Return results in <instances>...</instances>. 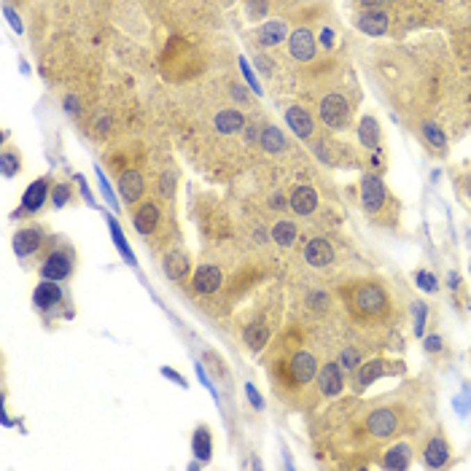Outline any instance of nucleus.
Masks as SVG:
<instances>
[{
	"instance_id": "nucleus-46",
	"label": "nucleus",
	"mask_w": 471,
	"mask_h": 471,
	"mask_svg": "<svg viewBox=\"0 0 471 471\" xmlns=\"http://www.w3.org/2000/svg\"><path fill=\"white\" fill-rule=\"evenodd\" d=\"M76 184L81 186V194L86 197V202H89L92 207H97V202H95V197H92V191H89V186H86V181H83L81 175H76Z\"/></svg>"
},
{
	"instance_id": "nucleus-5",
	"label": "nucleus",
	"mask_w": 471,
	"mask_h": 471,
	"mask_svg": "<svg viewBox=\"0 0 471 471\" xmlns=\"http://www.w3.org/2000/svg\"><path fill=\"white\" fill-rule=\"evenodd\" d=\"M49 243H51V237H49L46 226L41 224L22 226V229L14 232V237H11V248H14V253H17L19 262H30L33 256H38L41 250H46Z\"/></svg>"
},
{
	"instance_id": "nucleus-26",
	"label": "nucleus",
	"mask_w": 471,
	"mask_h": 471,
	"mask_svg": "<svg viewBox=\"0 0 471 471\" xmlns=\"http://www.w3.org/2000/svg\"><path fill=\"white\" fill-rule=\"evenodd\" d=\"M358 141H361L364 148H369V151L380 148V122H377L374 116H364V119L358 122Z\"/></svg>"
},
{
	"instance_id": "nucleus-55",
	"label": "nucleus",
	"mask_w": 471,
	"mask_h": 471,
	"mask_svg": "<svg viewBox=\"0 0 471 471\" xmlns=\"http://www.w3.org/2000/svg\"><path fill=\"white\" fill-rule=\"evenodd\" d=\"M469 269H471V262H469Z\"/></svg>"
},
{
	"instance_id": "nucleus-53",
	"label": "nucleus",
	"mask_w": 471,
	"mask_h": 471,
	"mask_svg": "<svg viewBox=\"0 0 471 471\" xmlns=\"http://www.w3.org/2000/svg\"><path fill=\"white\" fill-rule=\"evenodd\" d=\"M361 3H364L367 8H380V6L385 3V0H361Z\"/></svg>"
},
{
	"instance_id": "nucleus-39",
	"label": "nucleus",
	"mask_w": 471,
	"mask_h": 471,
	"mask_svg": "<svg viewBox=\"0 0 471 471\" xmlns=\"http://www.w3.org/2000/svg\"><path fill=\"white\" fill-rule=\"evenodd\" d=\"M240 70H243V76H246L248 86H250V89H253L256 95H262V86H259V81H256V73L250 70V65H248L246 57H240Z\"/></svg>"
},
{
	"instance_id": "nucleus-20",
	"label": "nucleus",
	"mask_w": 471,
	"mask_h": 471,
	"mask_svg": "<svg viewBox=\"0 0 471 471\" xmlns=\"http://www.w3.org/2000/svg\"><path fill=\"white\" fill-rule=\"evenodd\" d=\"M286 124H288V129H291L296 138H302V141H308L310 135L315 132L312 116H310L302 105H291V108H286Z\"/></svg>"
},
{
	"instance_id": "nucleus-25",
	"label": "nucleus",
	"mask_w": 471,
	"mask_h": 471,
	"mask_svg": "<svg viewBox=\"0 0 471 471\" xmlns=\"http://www.w3.org/2000/svg\"><path fill=\"white\" fill-rule=\"evenodd\" d=\"M358 27H361L367 35H385L388 17H385V11H380V8H369L367 14L358 19Z\"/></svg>"
},
{
	"instance_id": "nucleus-47",
	"label": "nucleus",
	"mask_w": 471,
	"mask_h": 471,
	"mask_svg": "<svg viewBox=\"0 0 471 471\" xmlns=\"http://www.w3.org/2000/svg\"><path fill=\"white\" fill-rule=\"evenodd\" d=\"M269 205L275 207V210H283V207H288V200L280 194V191H278V194H272V197H269Z\"/></svg>"
},
{
	"instance_id": "nucleus-34",
	"label": "nucleus",
	"mask_w": 471,
	"mask_h": 471,
	"mask_svg": "<svg viewBox=\"0 0 471 471\" xmlns=\"http://www.w3.org/2000/svg\"><path fill=\"white\" fill-rule=\"evenodd\" d=\"M410 310H412V318H415V334L423 337V334H426V324H429V305L415 299L410 305Z\"/></svg>"
},
{
	"instance_id": "nucleus-31",
	"label": "nucleus",
	"mask_w": 471,
	"mask_h": 471,
	"mask_svg": "<svg viewBox=\"0 0 471 471\" xmlns=\"http://www.w3.org/2000/svg\"><path fill=\"white\" fill-rule=\"evenodd\" d=\"M22 170V157L19 151H14V148H3L0 151V173H3V178H17Z\"/></svg>"
},
{
	"instance_id": "nucleus-8",
	"label": "nucleus",
	"mask_w": 471,
	"mask_h": 471,
	"mask_svg": "<svg viewBox=\"0 0 471 471\" xmlns=\"http://www.w3.org/2000/svg\"><path fill=\"white\" fill-rule=\"evenodd\" d=\"M65 305H67V294L57 280H41L33 288V308H35V312H41L43 318H51Z\"/></svg>"
},
{
	"instance_id": "nucleus-38",
	"label": "nucleus",
	"mask_w": 471,
	"mask_h": 471,
	"mask_svg": "<svg viewBox=\"0 0 471 471\" xmlns=\"http://www.w3.org/2000/svg\"><path fill=\"white\" fill-rule=\"evenodd\" d=\"M246 396H248V404L253 407V410H264V399H262V393L256 390V385L253 383H246Z\"/></svg>"
},
{
	"instance_id": "nucleus-40",
	"label": "nucleus",
	"mask_w": 471,
	"mask_h": 471,
	"mask_svg": "<svg viewBox=\"0 0 471 471\" xmlns=\"http://www.w3.org/2000/svg\"><path fill=\"white\" fill-rule=\"evenodd\" d=\"M95 173H97V181H100V189H103V197L108 200V205H111V207H119L116 197H113V191H111V184L105 181V173L100 170V167H95Z\"/></svg>"
},
{
	"instance_id": "nucleus-41",
	"label": "nucleus",
	"mask_w": 471,
	"mask_h": 471,
	"mask_svg": "<svg viewBox=\"0 0 471 471\" xmlns=\"http://www.w3.org/2000/svg\"><path fill=\"white\" fill-rule=\"evenodd\" d=\"M3 14H6V19H8V24L17 30V33H22L24 30V24H22V19H19V14L11 8V6H3Z\"/></svg>"
},
{
	"instance_id": "nucleus-22",
	"label": "nucleus",
	"mask_w": 471,
	"mask_h": 471,
	"mask_svg": "<svg viewBox=\"0 0 471 471\" xmlns=\"http://www.w3.org/2000/svg\"><path fill=\"white\" fill-rule=\"evenodd\" d=\"M191 455L202 463L213 461V431L207 423H200L191 433Z\"/></svg>"
},
{
	"instance_id": "nucleus-36",
	"label": "nucleus",
	"mask_w": 471,
	"mask_h": 471,
	"mask_svg": "<svg viewBox=\"0 0 471 471\" xmlns=\"http://www.w3.org/2000/svg\"><path fill=\"white\" fill-rule=\"evenodd\" d=\"M415 283H417V288H423V291H429V294H436V291H439V280H436V275L429 272V269H417V272H415Z\"/></svg>"
},
{
	"instance_id": "nucleus-12",
	"label": "nucleus",
	"mask_w": 471,
	"mask_h": 471,
	"mask_svg": "<svg viewBox=\"0 0 471 471\" xmlns=\"http://www.w3.org/2000/svg\"><path fill=\"white\" fill-rule=\"evenodd\" d=\"M119 194H122V202L127 207L141 205V200H143V194H145L143 173H141V170H135V167L122 170V175H119Z\"/></svg>"
},
{
	"instance_id": "nucleus-2",
	"label": "nucleus",
	"mask_w": 471,
	"mask_h": 471,
	"mask_svg": "<svg viewBox=\"0 0 471 471\" xmlns=\"http://www.w3.org/2000/svg\"><path fill=\"white\" fill-rule=\"evenodd\" d=\"M318 358L310 350H294L286 358H280V369L275 377V393L280 390H302L318 377Z\"/></svg>"
},
{
	"instance_id": "nucleus-6",
	"label": "nucleus",
	"mask_w": 471,
	"mask_h": 471,
	"mask_svg": "<svg viewBox=\"0 0 471 471\" xmlns=\"http://www.w3.org/2000/svg\"><path fill=\"white\" fill-rule=\"evenodd\" d=\"M407 372V364L404 361H388V358H372L367 364L353 372V388L367 390L369 385H374L380 377H393V374H404Z\"/></svg>"
},
{
	"instance_id": "nucleus-42",
	"label": "nucleus",
	"mask_w": 471,
	"mask_h": 471,
	"mask_svg": "<svg viewBox=\"0 0 471 471\" xmlns=\"http://www.w3.org/2000/svg\"><path fill=\"white\" fill-rule=\"evenodd\" d=\"M442 348H445V342H442L439 334H429L426 337V353H439Z\"/></svg>"
},
{
	"instance_id": "nucleus-28",
	"label": "nucleus",
	"mask_w": 471,
	"mask_h": 471,
	"mask_svg": "<svg viewBox=\"0 0 471 471\" xmlns=\"http://www.w3.org/2000/svg\"><path fill=\"white\" fill-rule=\"evenodd\" d=\"M259 143H262V148H264L266 154H280V151H286V135H283V129H278L275 124H269V127L262 129Z\"/></svg>"
},
{
	"instance_id": "nucleus-54",
	"label": "nucleus",
	"mask_w": 471,
	"mask_h": 471,
	"mask_svg": "<svg viewBox=\"0 0 471 471\" xmlns=\"http://www.w3.org/2000/svg\"><path fill=\"white\" fill-rule=\"evenodd\" d=\"M248 132H246V138H248V143H253L256 141V127H246Z\"/></svg>"
},
{
	"instance_id": "nucleus-23",
	"label": "nucleus",
	"mask_w": 471,
	"mask_h": 471,
	"mask_svg": "<svg viewBox=\"0 0 471 471\" xmlns=\"http://www.w3.org/2000/svg\"><path fill=\"white\" fill-rule=\"evenodd\" d=\"M213 127H216V132H221V135H234V132L246 129V116H243L237 108H221V111L213 116Z\"/></svg>"
},
{
	"instance_id": "nucleus-51",
	"label": "nucleus",
	"mask_w": 471,
	"mask_h": 471,
	"mask_svg": "<svg viewBox=\"0 0 471 471\" xmlns=\"http://www.w3.org/2000/svg\"><path fill=\"white\" fill-rule=\"evenodd\" d=\"M65 105H67V111H70V113H76V111H79V100H76V97H67Z\"/></svg>"
},
{
	"instance_id": "nucleus-33",
	"label": "nucleus",
	"mask_w": 471,
	"mask_h": 471,
	"mask_svg": "<svg viewBox=\"0 0 471 471\" xmlns=\"http://www.w3.org/2000/svg\"><path fill=\"white\" fill-rule=\"evenodd\" d=\"M340 367L348 369V372H356V369L364 364V356H361V350L356 348V345H348V348H342V353H340Z\"/></svg>"
},
{
	"instance_id": "nucleus-3",
	"label": "nucleus",
	"mask_w": 471,
	"mask_h": 471,
	"mask_svg": "<svg viewBox=\"0 0 471 471\" xmlns=\"http://www.w3.org/2000/svg\"><path fill=\"white\" fill-rule=\"evenodd\" d=\"M62 234H54L49 248L43 250V262L38 264L41 280H57L65 283L76 272V248L67 240H60Z\"/></svg>"
},
{
	"instance_id": "nucleus-35",
	"label": "nucleus",
	"mask_w": 471,
	"mask_h": 471,
	"mask_svg": "<svg viewBox=\"0 0 471 471\" xmlns=\"http://www.w3.org/2000/svg\"><path fill=\"white\" fill-rule=\"evenodd\" d=\"M423 138H426L429 143L436 145V148H445V145H447V135H445V129H442L439 124H431V122L423 124Z\"/></svg>"
},
{
	"instance_id": "nucleus-27",
	"label": "nucleus",
	"mask_w": 471,
	"mask_h": 471,
	"mask_svg": "<svg viewBox=\"0 0 471 471\" xmlns=\"http://www.w3.org/2000/svg\"><path fill=\"white\" fill-rule=\"evenodd\" d=\"M105 221H108V229H111V240H113V246L119 248V253L124 256V262L135 266L138 264V262H135V253H132V248H129V243H127V237H124L119 221H116L113 216H108V213H105Z\"/></svg>"
},
{
	"instance_id": "nucleus-4",
	"label": "nucleus",
	"mask_w": 471,
	"mask_h": 471,
	"mask_svg": "<svg viewBox=\"0 0 471 471\" xmlns=\"http://www.w3.org/2000/svg\"><path fill=\"white\" fill-rule=\"evenodd\" d=\"M361 207L374 221H383V224H385V218H396V213H399V202L390 197L388 186L374 173H367L361 178Z\"/></svg>"
},
{
	"instance_id": "nucleus-52",
	"label": "nucleus",
	"mask_w": 471,
	"mask_h": 471,
	"mask_svg": "<svg viewBox=\"0 0 471 471\" xmlns=\"http://www.w3.org/2000/svg\"><path fill=\"white\" fill-rule=\"evenodd\" d=\"M108 127H111V119L105 116V119H100V122H97V132L103 135V132H108Z\"/></svg>"
},
{
	"instance_id": "nucleus-18",
	"label": "nucleus",
	"mask_w": 471,
	"mask_h": 471,
	"mask_svg": "<svg viewBox=\"0 0 471 471\" xmlns=\"http://www.w3.org/2000/svg\"><path fill=\"white\" fill-rule=\"evenodd\" d=\"M423 461H426L429 469L447 466V463H450V445H447V439L439 436V433L431 436L429 442H426V447H423Z\"/></svg>"
},
{
	"instance_id": "nucleus-1",
	"label": "nucleus",
	"mask_w": 471,
	"mask_h": 471,
	"mask_svg": "<svg viewBox=\"0 0 471 471\" xmlns=\"http://www.w3.org/2000/svg\"><path fill=\"white\" fill-rule=\"evenodd\" d=\"M340 296L345 302L350 321L358 326H383L390 321L393 296L383 280H356L350 286L340 288Z\"/></svg>"
},
{
	"instance_id": "nucleus-21",
	"label": "nucleus",
	"mask_w": 471,
	"mask_h": 471,
	"mask_svg": "<svg viewBox=\"0 0 471 471\" xmlns=\"http://www.w3.org/2000/svg\"><path fill=\"white\" fill-rule=\"evenodd\" d=\"M380 466L383 469H393V471H404L412 466V445L410 442H396L393 447L385 450V455L380 458Z\"/></svg>"
},
{
	"instance_id": "nucleus-50",
	"label": "nucleus",
	"mask_w": 471,
	"mask_h": 471,
	"mask_svg": "<svg viewBox=\"0 0 471 471\" xmlns=\"http://www.w3.org/2000/svg\"><path fill=\"white\" fill-rule=\"evenodd\" d=\"M447 286H450L452 291H458V288H461V278H458V272H450V275H447Z\"/></svg>"
},
{
	"instance_id": "nucleus-49",
	"label": "nucleus",
	"mask_w": 471,
	"mask_h": 471,
	"mask_svg": "<svg viewBox=\"0 0 471 471\" xmlns=\"http://www.w3.org/2000/svg\"><path fill=\"white\" fill-rule=\"evenodd\" d=\"M170 191H173V175L162 173V197H170Z\"/></svg>"
},
{
	"instance_id": "nucleus-24",
	"label": "nucleus",
	"mask_w": 471,
	"mask_h": 471,
	"mask_svg": "<svg viewBox=\"0 0 471 471\" xmlns=\"http://www.w3.org/2000/svg\"><path fill=\"white\" fill-rule=\"evenodd\" d=\"M256 38H259V46H266V49L283 43V38H286V22L283 19L264 22V24L256 30Z\"/></svg>"
},
{
	"instance_id": "nucleus-10",
	"label": "nucleus",
	"mask_w": 471,
	"mask_h": 471,
	"mask_svg": "<svg viewBox=\"0 0 471 471\" xmlns=\"http://www.w3.org/2000/svg\"><path fill=\"white\" fill-rule=\"evenodd\" d=\"M350 103L342 95H326L321 100V122L331 129H345L350 122Z\"/></svg>"
},
{
	"instance_id": "nucleus-7",
	"label": "nucleus",
	"mask_w": 471,
	"mask_h": 471,
	"mask_svg": "<svg viewBox=\"0 0 471 471\" xmlns=\"http://www.w3.org/2000/svg\"><path fill=\"white\" fill-rule=\"evenodd\" d=\"M364 431L372 439L385 442V439H393V436L401 433V417L390 407H377L364 417Z\"/></svg>"
},
{
	"instance_id": "nucleus-17",
	"label": "nucleus",
	"mask_w": 471,
	"mask_h": 471,
	"mask_svg": "<svg viewBox=\"0 0 471 471\" xmlns=\"http://www.w3.org/2000/svg\"><path fill=\"white\" fill-rule=\"evenodd\" d=\"M318 191L312 189V186H296L291 194H288V207H291V213H296V216H312L315 210H318Z\"/></svg>"
},
{
	"instance_id": "nucleus-45",
	"label": "nucleus",
	"mask_w": 471,
	"mask_h": 471,
	"mask_svg": "<svg viewBox=\"0 0 471 471\" xmlns=\"http://www.w3.org/2000/svg\"><path fill=\"white\" fill-rule=\"evenodd\" d=\"M229 95H232V97H234V100H237V103H240V105H246V103H248L246 89H243L240 83H232V89H229Z\"/></svg>"
},
{
	"instance_id": "nucleus-14",
	"label": "nucleus",
	"mask_w": 471,
	"mask_h": 471,
	"mask_svg": "<svg viewBox=\"0 0 471 471\" xmlns=\"http://www.w3.org/2000/svg\"><path fill=\"white\" fill-rule=\"evenodd\" d=\"M221 286H224V275L216 264H200L191 275V288L200 296H213Z\"/></svg>"
},
{
	"instance_id": "nucleus-9",
	"label": "nucleus",
	"mask_w": 471,
	"mask_h": 471,
	"mask_svg": "<svg viewBox=\"0 0 471 471\" xmlns=\"http://www.w3.org/2000/svg\"><path fill=\"white\" fill-rule=\"evenodd\" d=\"M46 202H51V178H38L24 189L22 194V205L14 210L11 218H30V216H38Z\"/></svg>"
},
{
	"instance_id": "nucleus-30",
	"label": "nucleus",
	"mask_w": 471,
	"mask_h": 471,
	"mask_svg": "<svg viewBox=\"0 0 471 471\" xmlns=\"http://www.w3.org/2000/svg\"><path fill=\"white\" fill-rule=\"evenodd\" d=\"M269 328L264 326V324H248L246 328H243V342L248 345V350H262L269 342Z\"/></svg>"
},
{
	"instance_id": "nucleus-32",
	"label": "nucleus",
	"mask_w": 471,
	"mask_h": 471,
	"mask_svg": "<svg viewBox=\"0 0 471 471\" xmlns=\"http://www.w3.org/2000/svg\"><path fill=\"white\" fill-rule=\"evenodd\" d=\"M73 200V186L70 184H54L51 186V207L54 210H62V207L70 205Z\"/></svg>"
},
{
	"instance_id": "nucleus-19",
	"label": "nucleus",
	"mask_w": 471,
	"mask_h": 471,
	"mask_svg": "<svg viewBox=\"0 0 471 471\" xmlns=\"http://www.w3.org/2000/svg\"><path fill=\"white\" fill-rule=\"evenodd\" d=\"M305 262L310 266H328L334 262V248L328 243L326 237H312L308 240V246H305Z\"/></svg>"
},
{
	"instance_id": "nucleus-48",
	"label": "nucleus",
	"mask_w": 471,
	"mask_h": 471,
	"mask_svg": "<svg viewBox=\"0 0 471 471\" xmlns=\"http://www.w3.org/2000/svg\"><path fill=\"white\" fill-rule=\"evenodd\" d=\"M321 43H324V49H331V46H334V33H331V27H324V30H321Z\"/></svg>"
},
{
	"instance_id": "nucleus-44",
	"label": "nucleus",
	"mask_w": 471,
	"mask_h": 471,
	"mask_svg": "<svg viewBox=\"0 0 471 471\" xmlns=\"http://www.w3.org/2000/svg\"><path fill=\"white\" fill-rule=\"evenodd\" d=\"M162 374H164V377H167V380H173V383H178V385H181V388H186V385H189V383H186V377H184V374H178V372H175V369H170V367H162Z\"/></svg>"
},
{
	"instance_id": "nucleus-37",
	"label": "nucleus",
	"mask_w": 471,
	"mask_h": 471,
	"mask_svg": "<svg viewBox=\"0 0 471 471\" xmlns=\"http://www.w3.org/2000/svg\"><path fill=\"white\" fill-rule=\"evenodd\" d=\"M308 305L315 310V312H326L328 310V294H324V291H310Z\"/></svg>"
},
{
	"instance_id": "nucleus-16",
	"label": "nucleus",
	"mask_w": 471,
	"mask_h": 471,
	"mask_svg": "<svg viewBox=\"0 0 471 471\" xmlns=\"http://www.w3.org/2000/svg\"><path fill=\"white\" fill-rule=\"evenodd\" d=\"M288 49H291V57H294V60L310 62L315 57V51H318V43H315V35L310 33L308 27H299V30L291 33Z\"/></svg>"
},
{
	"instance_id": "nucleus-11",
	"label": "nucleus",
	"mask_w": 471,
	"mask_h": 471,
	"mask_svg": "<svg viewBox=\"0 0 471 471\" xmlns=\"http://www.w3.org/2000/svg\"><path fill=\"white\" fill-rule=\"evenodd\" d=\"M315 383H318L321 396H326V399H337V396H342V390L348 388V383H345V369L340 367V361H328V364H324V367L318 369Z\"/></svg>"
},
{
	"instance_id": "nucleus-29",
	"label": "nucleus",
	"mask_w": 471,
	"mask_h": 471,
	"mask_svg": "<svg viewBox=\"0 0 471 471\" xmlns=\"http://www.w3.org/2000/svg\"><path fill=\"white\" fill-rule=\"evenodd\" d=\"M269 237H272V243H278L280 248H288L296 243L299 226L294 224V221H278V224L269 229Z\"/></svg>"
},
{
	"instance_id": "nucleus-15",
	"label": "nucleus",
	"mask_w": 471,
	"mask_h": 471,
	"mask_svg": "<svg viewBox=\"0 0 471 471\" xmlns=\"http://www.w3.org/2000/svg\"><path fill=\"white\" fill-rule=\"evenodd\" d=\"M162 269L164 275L173 280V283H186L189 280V275H191V259H189V253L186 250H167L162 259Z\"/></svg>"
},
{
	"instance_id": "nucleus-43",
	"label": "nucleus",
	"mask_w": 471,
	"mask_h": 471,
	"mask_svg": "<svg viewBox=\"0 0 471 471\" xmlns=\"http://www.w3.org/2000/svg\"><path fill=\"white\" fill-rule=\"evenodd\" d=\"M197 377H200V380H202V385H205V388L213 393V399H218V393H216V385L210 383V377H207V372H205V367H202V364H197Z\"/></svg>"
},
{
	"instance_id": "nucleus-13",
	"label": "nucleus",
	"mask_w": 471,
	"mask_h": 471,
	"mask_svg": "<svg viewBox=\"0 0 471 471\" xmlns=\"http://www.w3.org/2000/svg\"><path fill=\"white\" fill-rule=\"evenodd\" d=\"M159 221H162V210H159V205H157L154 200L141 202V205L135 207V213H132V226H135V232H138L141 237H145V240L157 232Z\"/></svg>"
}]
</instances>
